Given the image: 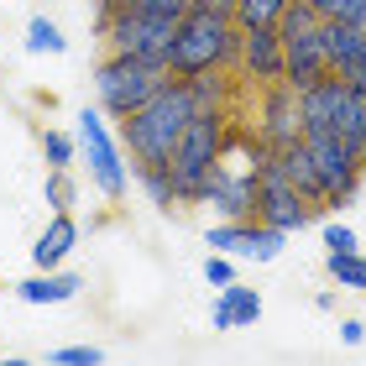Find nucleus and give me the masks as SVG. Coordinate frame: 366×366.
I'll return each instance as SVG.
<instances>
[{"mask_svg":"<svg viewBox=\"0 0 366 366\" xmlns=\"http://www.w3.org/2000/svg\"><path fill=\"white\" fill-rule=\"evenodd\" d=\"M137 183L147 189V199H152L157 209H173L178 204V189H173V173L168 168H137Z\"/></svg>","mask_w":366,"mask_h":366,"instance_id":"nucleus-22","label":"nucleus"},{"mask_svg":"<svg viewBox=\"0 0 366 366\" xmlns=\"http://www.w3.org/2000/svg\"><path fill=\"white\" fill-rule=\"evenodd\" d=\"M257 142L267 152H282V147L304 142V89H293L288 79L262 89L257 99Z\"/></svg>","mask_w":366,"mask_h":366,"instance_id":"nucleus-10","label":"nucleus"},{"mask_svg":"<svg viewBox=\"0 0 366 366\" xmlns=\"http://www.w3.org/2000/svg\"><path fill=\"white\" fill-rule=\"evenodd\" d=\"M74 246H79V225H74V214H69V209H53L47 230L37 236V246H31V262H37V272L63 267V262L74 257Z\"/></svg>","mask_w":366,"mask_h":366,"instance_id":"nucleus-14","label":"nucleus"},{"mask_svg":"<svg viewBox=\"0 0 366 366\" xmlns=\"http://www.w3.org/2000/svg\"><path fill=\"white\" fill-rule=\"evenodd\" d=\"M257 220L288 230V236L320 220V204H314V199H304L288 178H282V168L272 162V152L262 157V168H257Z\"/></svg>","mask_w":366,"mask_h":366,"instance_id":"nucleus-9","label":"nucleus"},{"mask_svg":"<svg viewBox=\"0 0 366 366\" xmlns=\"http://www.w3.org/2000/svg\"><path fill=\"white\" fill-rule=\"evenodd\" d=\"M325 272L335 277L340 288L366 293V257H361V252H330V257H325Z\"/></svg>","mask_w":366,"mask_h":366,"instance_id":"nucleus-19","label":"nucleus"},{"mask_svg":"<svg viewBox=\"0 0 366 366\" xmlns=\"http://www.w3.org/2000/svg\"><path fill=\"white\" fill-rule=\"evenodd\" d=\"M53 361H63V366H94L99 345H63V351H53Z\"/></svg>","mask_w":366,"mask_h":366,"instance_id":"nucleus-27","label":"nucleus"},{"mask_svg":"<svg viewBox=\"0 0 366 366\" xmlns=\"http://www.w3.org/2000/svg\"><path fill=\"white\" fill-rule=\"evenodd\" d=\"M351 84H356V89H366V63H361V69L351 74Z\"/></svg>","mask_w":366,"mask_h":366,"instance_id":"nucleus-30","label":"nucleus"},{"mask_svg":"<svg viewBox=\"0 0 366 366\" xmlns=\"http://www.w3.org/2000/svg\"><path fill=\"white\" fill-rule=\"evenodd\" d=\"M236 63H241L236 16L204 11V6L183 11V21L173 31V53H168V74L173 79H194V74H209V69H236Z\"/></svg>","mask_w":366,"mask_h":366,"instance_id":"nucleus-2","label":"nucleus"},{"mask_svg":"<svg viewBox=\"0 0 366 366\" xmlns=\"http://www.w3.org/2000/svg\"><path fill=\"white\" fill-rule=\"evenodd\" d=\"M214 252H225V257H246V262H272L282 246H288V230H277L267 220H220V225H209V236H204Z\"/></svg>","mask_w":366,"mask_h":366,"instance_id":"nucleus-11","label":"nucleus"},{"mask_svg":"<svg viewBox=\"0 0 366 366\" xmlns=\"http://www.w3.org/2000/svg\"><path fill=\"white\" fill-rule=\"evenodd\" d=\"M241 79H252L257 89H267L282 79V37H277V26H252V31H241Z\"/></svg>","mask_w":366,"mask_h":366,"instance_id":"nucleus-12","label":"nucleus"},{"mask_svg":"<svg viewBox=\"0 0 366 366\" xmlns=\"http://www.w3.org/2000/svg\"><path fill=\"white\" fill-rule=\"evenodd\" d=\"M340 340H345V345H361V340H366V325H361V320H345V325H340Z\"/></svg>","mask_w":366,"mask_h":366,"instance_id":"nucleus-29","label":"nucleus"},{"mask_svg":"<svg viewBox=\"0 0 366 366\" xmlns=\"http://www.w3.org/2000/svg\"><path fill=\"white\" fill-rule=\"evenodd\" d=\"M361 189H366V162H361Z\"/></svg>","mask_w":366,"mask_h":366,"instance_id":"nucleus-32","label":"nucleus"},{"mask_svg":"<svg viewBox=\"0 0 366 366\" xmlns=\"http://www.w3.org/2000/svg\"><path fill=\"white\" fill-rule=\"evenodd\" d=\"M320 16H335V21H361L366 26V0H304Z\"/></svg>","mask_w":366,"mask_h":366,"instance_id":"nucleus-25","label":"nucleus"},{"mask_svg":"<svg viewBox=\"0 0 366 366\" xmlns=\"http://www.w3.org/2000/svg\"><path fill=\"white\" fill-rule=\"evenodd\" d=\"M74 137H79V152H84L89 162V183L105 199H126V157H121V142L110 137V126H105V110H79L74 115Z\"/></svg>","mask_w":366,"mask_h":366,"instance_id":"nucleus-8","label":"nucleus"},{"mask_svg":"<svg viewBox=\"0 0 366 366\" xmlns=\"http://www.w3.org/2000/svg\"><path fill=\"white\" fill-rule=\"evenodd\" d=\"M204 282H209V288H225V282H236V267H230L225 252H209V257H204Z\"/></svg>","mask_w":366,"mask_h":366,"instance_id":"nucleus-26","label":"nucleus"},{"mask_svg":"<svg viewBox=\"0 0 366 366\" xmlns=\"http://www.w3.org/2000/svg\"><path fill=\"white\" fill-rule=\"evenodd\" d=\"M37 147H42V162H47V168H74V157H79V137L53 131V126L37 131Z\"/></svg>","mask_w":366,"mask_h":366,"instance_id":"nucleus-18","label":"nucleus"},{"mask_svg":"<svg viewBox=\"0 0 366 366\" xmlns=\"http://www.w3.org/2000/svg\"><path fill=\"white\" fill-rule=\"evenodd\" d=\"M199 115V99L189 79H168L142 110H131L121 121V147L131 152L137 168H168L178 137L189 131V121Z\"/></svg>","mask_w":366,"mask_h":366,"instance_id":"nucleus-1","label":"nucleus"},{"mask_svg":"<svg viewBox=\"0 0 366 366\" xmlns=\"http://www.w3.org/2000/svg\"><path fill=\"white\" fill-rule=\"evenodd\" d=\"M105 6H121V0H99V11H105Z\"/></svg>","mask_w":366,"mask_h":366,"instance_id":"nucleus-31","label":"nucleus"},{"mask_svg":"<svg viewBox=\"0 0 366 366\" xmlns=\"http://www.w3.org/2000/svg\"><path fill=\"white\" fill-rule=\"evenodd\" d=\"M74 199H79V183L69 168H47V204L53 209H74Z\"/></svg>","mask_w":366,"mask_h":366,"instance_id":"nucleus-23","label":"nucleus"},{"mask_svg":"<svg viewBox=\"0 0 366 366\" xmlns=\"http://www.w3.org/2000/svg\"><path fill=\"white\" fill-rule=\"evenodd\" d=\"M325 63H330V74L351 79L361 63H366V26L361 21H335V16H325Z\"/></svg>","mask_w":366,"mask_h":366,"instance_id":"nucleus-13","label":"nucleus"},{"mask_svg":"<svg viewBox=\"0 0 366 366\" xmlns=\"http://www.w3.org/2000/svg\"><path fill=\"white\" fill-rule=\"evenodd\" d=\"M272 162L282 168V178L293 183L304 199H314V204L325 209V183H320V168H314V152L304 142H293V147H282V152H272Z\"/></svg>","mask_w":366,"mask_h":366,"instance_id":"nucleus-16","label":"nucleus"},{"mask_svg":"<svg viewBox=\"0 0 366 366\" xmlns=\"http://www.w3.org/2000/svg\"><path fill=\"white\" fill-rule=\"evenodd\" d=\"M69 47V37L58 31L53 16H31L26 21V53H63Z\"/></svg>","mask_w":366,"mask_h":366,"instance_id":"nucleus-21","label":"nucleus"},{"mask_svg":"<svg viewBox=\"0 0 366 366\" xmlns=\"http://www.w3.org/2000/svg\"><path fill=\"white\" fill-rule=\"evenodd\" d=\"M277 37H282V79L293 89H314L320 79L330 74L325 63V16L304 6V0H288L277 21Z\"/></svg>","mask_w":366,"mask_h":366,"instance_id":"nucleus-6","label":"nucleus"},{"mask_svg":"<svg viewBox=\"0 0 366 366\" xmlns=\"http://www.w3.org/2000/svg\"><path fill=\"white\" fill-rule=\"evenodd\" d=\"M173 31H178V21H157V16H142V11H131V6H105V11H99V37L110 42V53L168 63Z\"/></svg>","mask_w":366,"mask_h":366,"instance_id":"nucleus-7","label":"nucleus"},{"mask_svg":"<svg viewBox=\"0 0 366 366\" xmlns=\"http://www.w3.org/2000/svg\"><path fill=\"white\" fill-rule=\"evenodd\" d=\"M325 246L330 252H356V230L351 225H325Z\"/></svg>","mask_w":366,"mask_h":366,"instance_id":"nucleus-28","label":"nucleus"},{"mask_svg":"<svg viewBox=\"0 0 366 366\" xmlns=\"http://www.w3.org/2000/svg\"><path fill=\"white\" fill-rule=\"evenodd\" d=\"M121 6L142 11V16H157V21H183V11H189L194 0H121Z\"/></svg>","mask_w":366,"mask_h":366,"instance_id":"nucleus-24","label":"nucleus"},{"mask_svg":"<svg viewBox=\"0 0 366 366\" xmlns=\"http://www.w3.org/2000/svg\"><path fill=\"white\" fill-rule=\"evenodd\" d=\"M304 137H335L366 152V89L340 74H325L314 89H304Z\"/></svg>","mask_w":366,"mask_h":366,"instance_id":"nucleus-4","label":"nucleus"},{"mask_svg":"<svg viewBox=\"0 0 366 366\" xmlns=\"http://www.w3.org/2000/svg\"><path fill=\"white\" fill-rule=\"evenodd\" d=\"M225 142H230V110H199L189 121V131L178 137L173 157H168L178 204H204V183H209L214 168H220Z\"/></svg>","mask_w":366,"mask_h":366,"instance_id":"nucleus-3","label":"nucleus"},{"mask_svg":"<svg viewBox=\"0 0 366 366\" xmlns=\"http://www.w3.org/2000/svg\"><path fill=\"white\" fill-rule=\"evenodd\" d=\"M168 63H152V58H131V53H110L105 63L94 69V99L110 121H126L131 110H142L162 84H168Z\"/></svg>","mask_w":366,"mask_h":366,"instance_id":"nucleus-5","label":"nucleus"},{"mask_svg":"<svg viewBox=\"0 0 366 366\" xmlns=\"http://www.w3.org/2000/svg\"><path fill=\"white\" fill-rule=\"evenodd\" d=\"M288 0H236V26L252 31V26H277Z\"/></svg>","mask_w":366,"mask_h":366,"instance_id":"nucleus-20","label":"nucleus"},{"mask_svg":"<svg viewBox=\"0 0 366 366\" xmlns=\"http://www.w3.org/2000/svg\"><path fill=\"white\" fill-rule=\"evenodd\" d=\"M79 288H84V277L79 272H37L26 282H16V298L21 304H69V298H79Z\"/></svg>","mask_w":366,"mask_h":366,"instance_id":"nucleus-17","label":"nucleus"},{"mask_svg":"<svg viewBox=\"0 0 366 366\" xmlns=\"http://www.w3.org/2000/svg\"><path fill=\"white\" fill-rule=\"evenodd\" d=\"M262 320V293L246 288V282H225L220 298H214V330H246Z\"/></svg>","mask_w":366,"mask_h":366,"instance_id":"nucleus-15","label":"nucleus"}]
</instances>
